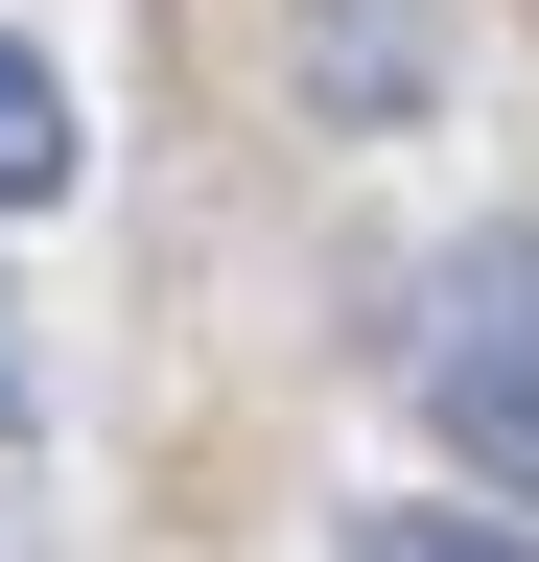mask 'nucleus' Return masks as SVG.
Here are the masks:
<instances>
[{
  "instance_id": "20e7f679",
  "label": "nucleus",
  "mask_w": 539,
  "mask_h": 562,
  "mask_svg": "<svg viewBox=\"0 0 539 562\" xmlns=\"http://www.w3.org/2000/svg\"><path fill=\"white\" fill-rule=\"evenodd\" d=\"M328 562H539V516H493V492H398V516H352Z\"/></svg>"
},
{
  "instance_id": "f03ea898",
  "label": "nucleus",
  "mask_w": 539,
  "mask_h": 562,
  "mask_svg": "<svg viewBox=\"0 0 539 562\" xmlns=\"http://www.w3.org/2000/svg\"><path fill=\"white\" fill-rule=\"evenodd\" d=\"M305 94L352 117V140H398L446 94V0H305Z\"/></svg>"
},
{
  "instance_id": "7ed1b4c3",
  "label": "nucleus",
  "mask_w": 539,
  "mask_h": 562,
  "mask_svg": "<svg viewBox=\"0 0 539 562\" xmlns=\"http://www.w3.org/2000/svg\"><path fill=\"white\" fill-rule=\"evenodd\" d=\"M71 165H94V117H71V70H47L24 24H0V211H71Z\"/></svg>"
},
{
  "instance_id": "39448f33",
  "label": "nucleus",
  "mask_w": 539,
  "mask_h": 562,
  "mask_svg": "<svg viewBox=\"0 0 539 562\" xmlns=\"http://www.w3.org/2000/svg\"><path fill=\"white\" fill-rule=\"evenodd\" d=\"M24 422H47V398H24V351H0V446H24Z\"/></svg>"
},
{
  "instance_id": "f257e3e1",
  "label": "nucleus",
  "mask_w": 539,
  "mask_h": 562,
  "mask_svg": "<svg viewBox=\"0 0 539 562\" xmlns=\"http://www.w3.org/2000/svg\"><path fill=\"white\" fill-rule=\"evenodd\" d=\"M398 398L446 422V469H493L539 516V235H446L398 305Z\"/></svg>"
}]
</instances>
